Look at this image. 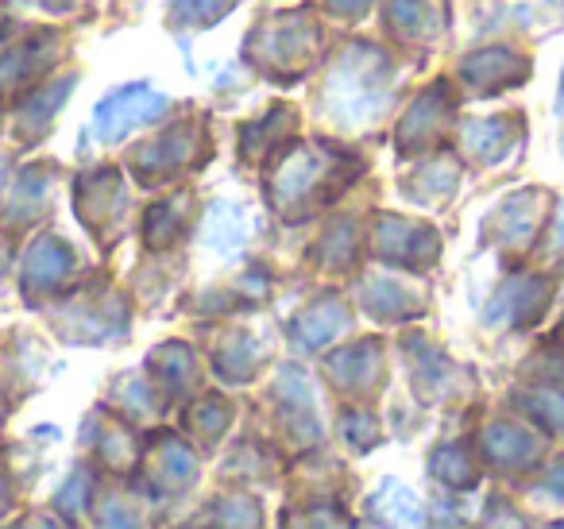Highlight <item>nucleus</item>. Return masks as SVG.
Returning <instances> with one entry per match:
<instances>
[{"instance_id": "obj_1", "label": "nucleus", "mask_w": 564, "mask_h": 529, "mask_svg": "<svg viewBox=\"0 0 564 529\" xmlns=\"http://www.w3.org/2000/svg\"><path fill=\"white\" fill-rule=\"evenodd\" d=\"M163 105H166L163 94H151L148 86H128V89H120V94H112L109 101L97 109L94 132L101 136V140H117V136L155 120L159 112H163Z\"/></svg>"}, {"instance_id": "obj_2", "label": "nucleus", "mask_w": 564, "mask_h": 529, "mask_svg": "<svg viewBox=\"0 0 564 529\" xmlns=\"http://www.w3.org/2000/svg\"><path fill=\"white\" fill-rule=\"evenodd\" d=\"M197 4L205 9V17H213V12H217L225 0H182V9H197Z\"/></svg>"}, {"instance_id": "obj_3", "label": "nucleus", "mask_w": 564, "mask_h": 529, "mask_svg": "<svg viewBox=\"0 0 564 529\" xmlns=\"http://www.w3.org/2000/svg\"><path fill=\"white\" fill-rule=\"evenodd\" d=\"M556 109L564 112V78H561V97H556Z\"/></svg>"}]
</instances>
